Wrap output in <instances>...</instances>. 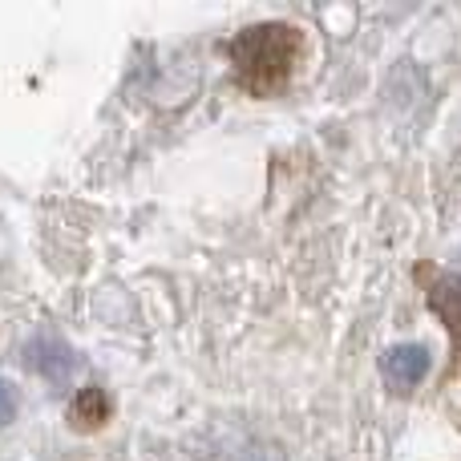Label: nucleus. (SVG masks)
Here are the masks:
<instances>
[{"mask_svg":"<svg viewBox=\"0 0 461 461\" xmlns=\"http://www.w3.org/2000/svg\"><path fill=\"white\" fill-rule=\"evenodd\" d=\"M303 61V32L292 21H263L230 41L235 81L251 97H279Z\"/></svg>","mask_w":461,"mask_h":461,"instance_id":"nucleus-1","label":"nucleus"},{"mask_svg":"<svg viewBox=\"0 0 461 461\" xmlns=\"http://www.w3.org/2000/svg\"><path fill=\"white\" fill-rule=\"evenodd\" d=\"M433 357L425 344H393L381 357V373L393 389H417V384L429 376Z\"/></svg>","mask_w":461,"mask_h":461,"instance_id":"nucleus-2","label":"nucleus"},{"mask_svg":"<svg viewBox=\"0 0 461 461\" xmlns=\"http://www.w3.org/2000/svg\"><path fill=\"white\" fill-rule=\"evenodd\" d=\"M29 365L45 381H69L73 368H77V352L65 340H57V336H41V340L29 344Z\"/></svg>","mask_w":461,"mask_h":461,"instance_id":"nucleus-3","label":"nucleus"},{"mask_svg":"<svg viewBox=\"0 0 461 461\" xmlns=\"http://www.w3.org/2000/svg\"><path fill=\"white\" fill-rule=\"evenodd\" d=\"M429 308L461 348V276L457 271H446V276H438L429 284Z\"/></svg>","mask_w":461,"mask_h":461,"instance_id":"nucleus-4","label":"nucleus"},{"mask_svg":"<svg viewBox=\"0 0 461 461\" xmlns=\"http://www.w3.org/2000/svg\"><path fill=\"white\" fill-rule=\"evenodd\" d=\"M110 393L97 389V384H89V389H81L77 397H73L69 405V417L77 429H97V425H105V417H110Z\"/></svg>","mask_w":461,"mask_h":461,"instance_id":"nucleus-5","label":"nucleus"},{"mask_svg":"<svg viewBox=\"0 0 461 461\" xmlns=\"http://www.w3.org/2000/svg\"><path fill=\"white\" fill-rule=\"evenodd\" d=\"M16 417V393L8 381H0V425H8Z\"/></svg>","mask_w":461,"mask_h":461,"instance_id":"nucleus-6","label":"nucleus"}]
</instances>
